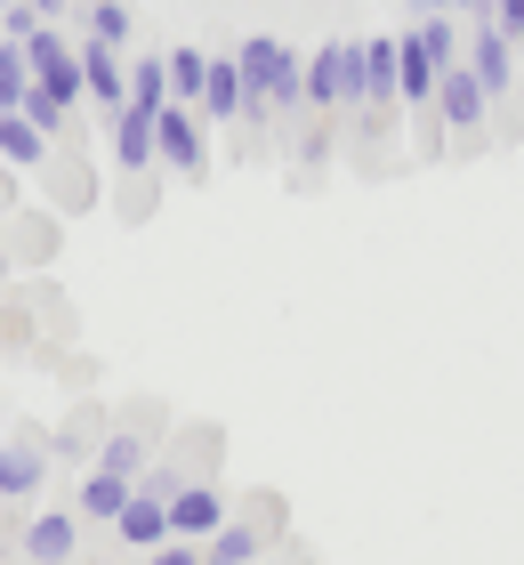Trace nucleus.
Segmentation results:
<instances>
[{
    "mask_svg": "<svg viewBox=\"0 0 524 565\" xmlns=\"http://www.w3.org/2000/svg\"><path fill=\"white\" fill-rule=\"evenodd\" d=\"M234 65H243V89H250V106H243L250 130H267L275 114H299V106H307V57H299L291 41H267V33H258V41L234 49Z\"/></svg>",
    "mask_w": 524,
    "mask_h": 565,
    "instance_id": "nucleus-1",
    "label": "nucleus"
},
{
    "mask_svg": "<svg viewBox=\"0 0 524 565\" xmlns=\"http://www.w3.org/2000/svg\"><path fill=\"white\" fill-rule=\"evenodd\" d=\"M307 106H314V114L363 106V49H355V41H323V49L307 57Z\"/></svg>",
    "mask_w": 524,
    "mask_h": 565,
    "instance_id": "nucleus-2",
    "label": "nucleus"
},
{
    "mask_svg": "<svg viewBox=\"0 0 524 565\" xmlns=\"http://www.w3.org/2000/svg\"><path fill=\"white\" fill-rule=\"evenodd\" d=\"M73 57H82V106H97L105 121H114V114L129 106V65H121V49L73 33Z\"/></svg>",
    "mask_w": 524,
    "mask_h": 565,
    "instance_id": "nucleus-3",
    "label": "nucleus"
},
{
    "mask_svg": "<svg viewBox=\"0 0 524 565\" xmlns=\"http://www.w3.org/2000/svg\"><path fill=\"white\" fill-rule=\"evenodd\" d=\"M484 114H492V97H484L477 73H468V57H460V65L436 82V121H443V138H460V146H468V138L484 130Z\"/></svg>",
    "mask_w": 524,
    "mask_h": 565,
    "instance_id": "nucleus-4",
    "label": "nucleus"
},
{
    "mask_svg": "<svg viewBox=\"0 0 524 565\" xmlns=\"http://www.w3.org/2000/svg\"><path fill=\"white\" fill-rule=\"evenodd\" d=\"M153 153H162V170L170 178H202V121H194V106H170L162 121H153Z\"/></svg>",
    "mask_w": 524,
    "mask_h": 565,
    "instance_id": "nucleus-5",
    "label": "nucleus"
},
{
    "mask_svg": "<svg viewBox=\"0 0 524 565\" xmlns=\"http://www.w3.org/2000/svg\"><path fill=\"white\" fill-rule=\"evenodd\" d=\"M114 533H121L129 550H146V557H153V550L170 542V493H153V484H138V493L121 501V518H114Z\"/></svg>",
    "mask_w": 524,
    "mask_h": 565,
    "instance_id": "nucleus-6",
    "label": "nucleus"
},
{
    "mask_svg": "<svg viewBox=\"0 0 524 565\" xmlns=\"http://www.w3.org/2000/svg\"><path fill=\"white\" fill-rule=\"evenodd\" d=\"M436 57L419 49V33H396V106H411V114H436Z\"/></svg>",
    "mask_w": 524,
    "mask_h": 565,
    "instance_id": "nucleus-7",
    "label": "nucleus"
},
{
    "mask_svg": "<svg viewBox=\"0 0 524 565\" xmlns=\"http://www.w3.org/2000/svg\"><path fill=\"white\" fill-rule=\"evenodd\" d=\"M468 73L484 82V97H509L516 89V41L492 33V24H477V33H468Z\"/></svg>",
    "mask_w": 524,
    "mask_h": 565,
    "instance_id": "nucleus-8",
    "label": "nucleus"
},
{
    "mask_svg": "<svg viewBox=\"0 0 524 565\" xmlns=\"http://www.w3.org/2000/svg\"><path fill=\"white\" fill-rule=\"evenodd\" d=\"M218 525H226V501L210 484H178L170 493V542H210Z\"/></svg>",
    "mask_w": 524,
    "mask_h": 565,
    "instance_id": "nucleus-9",
    "label": "nucleus"
},
{
    "mask_svg": "<svg viewBox=\"0 0 524 565\" xmlns=\"http://www.w3.org/2000/svg\"><path fill=\"white\" fill-rule=\"evenodd\" d=\"M153 121H162V114H138V106L114 114V162H121L129 178H146L153 162H162V153H153Z\"/></svg>",
    "mask_w": 524,
    "mask_h": 565,
    "instance_id": "nucleus-10",
    "label": "nucleus"
},
{
    "mask_svg": "<svg viewBox=\"0 0 524 565\" xmlns=\"http://www.w3.org/2000/svg\"><path fill=\"white\" fill-rule=\"evenodd\" d=\"M243 106H250V89H243V65L234 57H210V82H202V121H243Z\"/></svg>",
    "mask_w": 524,
    "mask_h": 565,
    "instance_id": "nucleus-11",
    "label": "nucleus"
},
{
    "mask_svg": "<svg viewBox=\"0 0 524 565\" xmlns=\"http://www.w3.org/2000/svg\"><path fill=\"white\" fill-rule=\"evenodd\" d=\"M363 49V106L355 114H387L396 106V41H355Z\"/></svg>",
    "mask_w": 524,
    "mask_h": 565,
    "instance_id": "nucleus-12",
    "label": "nucleus"
},
{
    "mask_svg": "<svg viewBox=\"0 0 524 565\" xmlns=\"http://www.w3.org/2000/svg\"><path fill=\"white\" fill-rule=\"evenodd\" d=\"M73 533H82V518H73V509H49V518L24 525V557H33V565H65L73 557Z\"/></svg>",
    "mask_w": 524,
    "mask_h": 565,
    "instance_id": "nucleus-13",
    "label": "nucleus"
},
{
    "mask_svg": "<svg viewBox=\"0 0 524 565\" xmlns=\"http://www.w3.org/2000/svg\"><path fill=\"white\" fill-rule=\"evenodd\" d=\"M41 477H49V445H0V501L41 493Z\"/></svg>",
    "mask_w": 524,
    "mask_h": 565,
    "instance_id": "nucleus-14",
    "label": "nucleus"
},
{
    "mask_svg": "<svg viewBox=\"0 0 524 565\" xmlns=\"http://www.w3.org/2000/svg\"><path fill=\"white\" fill-rule=\"evenodd\" d=\"M129 493H138L129 477H114V469H89V477H82V525H114Z\"/></svg>",
    "mask_w": 524,
    "mask_h": 565,
    "instance_id": "nucleus-15",
    "label": "nucleus"
},
{
    "mask_svg": "<svg viewBox=\"0 0 524 565\" xmlns=\"http://www.w3.org/2000/svg\"><path fill=\"white\" fill-rule=\"evenodd\" d=\"M258 550H267V525H218V533H210V542H202V565H250Z\"/></svg>",
    "mask_w": 524,
    "mask_h": 565,
    "instance_id": "nucleus-16",
    "label": "nucleus"
},
{
    "mask_svg": "<svg viewBox=\"0 0 524 565\" xmlns=\"http://www.w3.org/2000/svg\"><path fill=\"white\" fill-rule=\"evenodd\" d=\"M129 106L138 114H170L178 97H170V57H138L129 65Z\"/></svg>",
    "mask_w": 524,
    "mask_h": 565,
    "instance_id": "nucleus-17",
    "label": "nucleus"
},
{
    "mask_svg": "<svg viewBox=\"0 0 524 565\" xmlns=\"http://www.w3.org/2000/svg\"><path fill=\"white\" fill-rule=\"evenodd\" d=\"M411 33H419V49L436 57V73H452V65L468 57V41H460V24H452V17H419Z\"/></svg>",
    "mask_w": 524,
    "mask_h": 565,
    "instance_id": "nucleus-18",
    "label": "nucleus"
},
{
    "mask_svg": "<svg viewBox=\"0 0 524 565\" xmlns=\"http://www.w3.org/2000/svg\"><path fill=\"white\" fill-rule=\"evenodd\" d=\"M162 57H170V97H178V106H202L210 57H202V49H162Z\"/></svg>",
    "mask_w": 524,
    "mask_h": 565,
    "instance_id": "nucleus-19",
    "label": "nucleus"
},
{
    "mask_svg": "<svg viewBox=\"0 0 524 565\" xmlns=\"http://www.w3.org/2000/svg\"><path fill=\"white\" fill-rule=\"evenodd\" d=\"M0 153H9V170H33L41 153H49V138H41L24 114H0Z\"/></svg>",
    "mask_w": 524,
    "mask_h": 565,
    "instance_id": "nucleus-20",
    "label": "nucleus"
},
{
    "mask_svg": "<svg viewBox=\"0 0 524 565\" xmlns=\"http://www.w3.org/2000/svg\"><path fill=\"white\" fill-rule=\"evenodd\" d=\"M33 97V65H24V41H0V114H17Z\"/></svg>",
    "mask_w": 524,
    "mask_h": 565,
    "instance_id": "nucleus-21",
    "label": "nucleus"
},
{
    "mask_svg": "<svg viewBox=\"0 0 524 565\" xmlns=\"http://www.w3.org/2000/svg\"><path fill=\"white\" fill-rule=\"evenodd\" d=\"M82 24H89V41H105V49H129V41H138V17H129L121 0H97Z\"/></svg>",
    "mask_w": 524,
    "mask_h": 565,
    "instance_id": "nucleus-22",
    "label": "nucleus"
},
{
    "mask_svg": "<svg viewBox=\"0 0 524 565\" xmlns=\"http://www.w3.org/2000/svg\"><path fill=\"white\" fill-rule=\"evenodd\" d=\"M97 469H114V477H129V484H138V469H146V436H105V445H97Z\"/></svg>",
    "mask_w": 524,
    "mask_h": 565,
    "instance_id": "nucleus-23",
    "label": "nucleus"
},
{
    "mask_svg": "<svg viewBox=\"0 0 524 565\" xmlns=\"http://www.w3.org/2000/svg\"><path fill=\"white\" fill-rule=\"evenodd\" d=\"M33 89H49L57 106H82V57H57V65H41V73H33Z\"/></svg>",
    "mask_w": 524,
    "mask_h": 565,
    "instance_id": "nucleus-24",
    "label": "nucleus"
},
{
    "mask_svg": "<svg viewBox=\"0 0 524 565\" xmlns=\"http://www.w3.org/2000/svg\"><path fill=\"white\" fill-rule=\"evenodd\" d=\"M17 114H24V121H33V130H41V138H57V130H65V121H73V106H57V97H49V89H33V97H24V106H17Z\"/></svg>",
    "mask_w": 524,
    "mask_h": 565,
    "instance_id": "nucleus-25",
    "label": "nucleus"
},
{
    "mask_svg": "<svg viewBox=\"0 0 524 565\" xmlns=\"http://www.w3.org/2000/svg\"><path fill=\"white\" fill-rule=\"evenodd\" d=\"M0 17H9V41H33V33H41V24H49L41 9H24V0H9V9H0Z\"/></svg>",
    "mask_w": 524,
    "mask_h": 565,
    "instance_id": "nucleus-26",
    "label": "nucleus"
},
{
    "mask_svg": "<svg viewBox=\"0 0 524 565\" xmlns=\"http://www.w3.org/2000/svg\"><path fill=\"white\" fill-rule=\"evenodd\" d=\"M492 33H509V41H524V0H492Z\"/></svg>",
    "mask_w": 524,
    "mask_h": 565,
    "instance_id": "nucleus-27",
    "label": "nucleus"
},
{
    "mask_svg": "<svg viewBox=\"0 0 524 565\" xmlns=\"http://www.w3.org/2000/svg\"><path fill=\"white\" fill-rule=\"evenodd\" d=\"M146 565H202V542H162Z\"/></svg>",
    "mask_w": 524,
    "mask_h": 565,
    "instance_id": "nucleus-28",
    "label": "nucleus"
},
{
    "mask_svg": "<svg viewBox=\"0 0 524 565\" xmlns=\"http://www.w3.org/2000/svg\"><path fill=\"white\" fill-rule=\"evenodd\" d=\"M460 17H477V24H492V0H452Z\"/></svg>",
    "mask_w": 524,
    "mask_h": 565,
    "instance_id": "nucleus-29",
    "label": "nucleus"
},
{
    "mask_svg": "<svg viewBox=\"0 0 524 565\" xmlns=\"http://www.w3.org/2000/svg\"><path fill=\"white\" fill-rule=\"evenodd\" d=\"M24 9H41L49 24H65V0H24Z\"/></svg>",
    "mask_w": 524,
    "mask_h": 565,
    "instance_id": "nucleus-30",
    "label": "nucleus"
},
{
    "mask_svg": "<svg viewBox=\"0 0 524 565\" xmlns=\"http://www.w3.org/2000/svg\"><path fill=\"white\" fill-rule=\"evenodd\" d=\"M411 9H419V17H443V9H452V0H411Z\"/></svg>",
    "mask_w": 524,
    "mask_h": 565,
    "instance_id": "nucleus-31",
    "label": "nucleus"
},
{
    "mask_svg": "<svg viewBox=\"0 0 524 565\" xmlns=\"http://www.w3.org/2000/svg\"><path fill=\"white\" fill-rule=\"evenodd\" d=\"M0 9H9V0H0Z\"/></svg>",
    "mask_w": 524,
    "mask_h": 565,
    "instance_id": "nucleus-32",
    "label": "nucleus"
},
{
    "mask_svg": "<svg viewBox=\"0 0 524 565\" xmlns=\"http://www.w3.org/2000/svg\"><path fill=\"white\" fill-rule=\"evenodd\" d=\"M89 9H97V0H89Z\"/></svg>",
    "mask_w": 524,
    "mask_h": 565,
    "instance_id": "nucleus-33",
    "label": "nucleus"
},
{
    "mask_svg": "<svg viewBox=\"0 0 524 565\" xmlns=\"http://www.w3.org/2000/svg\"><path fill=\"white\" fill-rule=\"evenodd\" d=\"M516 49H524V41H516Z\"/></svg>",
    "mask_w": 524,
    "mask_h": 565,
    "instance_id": "nucleus-34",
    "label": "nucleus"
}]
</instances>
